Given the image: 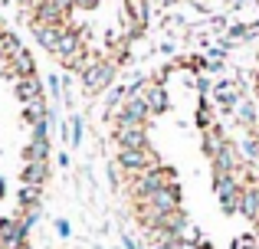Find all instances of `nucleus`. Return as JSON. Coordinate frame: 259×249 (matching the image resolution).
Here are the masks:
<instances>
[{"mask_svg":"<svg viewBox=\"0 0 259 249\" xmlns=\"http://www.w3.org/2000/svg\"><path fill=\"white\" fill-rule=\"evenodd\" d=\"M115 76H118V63H115L112 56H105V53H89L85 66L79 69V82H82V89L89 95H102V92L112 89Z\"/></svg>","mask_w":259,"mask_h":249,"instance_id":"1","label":"nucleus"},{"mask_svg":"<svg viewBox=\"0 0 259 249\" xmlns=\"http://www.w3.org/2000/svg\"><path fill=\"white\" fill-rule=\"evenodd\" d=\"M115 164L125 171V180H128V177H135V174H145V171H151V167H161V158H158V151H154L151 144L148 147H118Z\"/></svg>","mask_w":259,"mask_h":249,"instance_id":"2","label":"nucleus"},{"mask_svg":"<svg viewBox=\"0 0 259 249\" xmlns=\"http://www.w3.org/2000/svg\"><path fill=\"white\" fill-rule=\"evenodd\" d=\"M151 23V0H125V33L128 36H141Z\"/></svg>","mask_w":259,"mask_h":249,"instance_id":"3","label":"nucleus"},{"mask_svg":"<svg viewBox=\"0 0 259 249\" xmlns=\"http://www.w3.org/2000/svg\"><path fill=\"white\" fill-rule=\"evenodd\" d=\"M210 95H213V102L220 105L227 115H233L236 105L243 102V85L236 82V79H223V82H217L213 89H210Z\"/></svg>","mask_w":259,"mask_h":249,"instance_id":"4","label":"nucleus"},{"mask_svg":"<svg viewBox=\"0 0 259 249\" xmlns=\"http://www.w3.org/2000/svg\"><path fill=\"white\" fill-rule=\"evenodd\" d=\"M112 138H115L118 147H148L151 144V141H148V125H121V122H115Z\"/></svg>","mask_w":259,"mask_h":249,"instance_id":"5","label":"nucleus"},{"mask_svg":"<svg viewBox=\"0 0 259 249\" xmlns=\"http://www.w3.org/2000/svg\"><path fill=\"white\" fill-rule=\"evenodd\" d=\"M20 180L30 187H46V180H50V161H23Z\"/></svg>","mask_w":259,"mask_h":249,"instance_id":"6","label":"nucleus"},{"mask_svg":"<svg viewBox=\"0 0 259 249\" xmlns=\"http://www.w3.org/2000/svg\"><path fill=\"white\" fill-rule=\"evenodd\" d=\"M13 92H17V98L26 105V102H33V98L46 95V82H39V76H23V79L13 82Z\"/></svg>","mask_w":259,"mask_h":249,"instance_id":"7","label":"nucleus"},{"mask_svg":"<svg viewBox=\"0 0 259 249\" xmlns=\"http://www.w3.org/2000/svg\"><path fill=\"white\" fill-rule=\"evenodd\" d=\"M23 122L26 125H43V122H53V112H50V102H46V95L33 98V102L23 105Z\"/></svg>","mask_w":259,"mask_h":249,"instance_id":"8","label":"nucleus"},{"mask_svg":"<svg viewBox=\"0 0 259 249\" xmlns=\"http://www.w3.org/2000/svg\"><path fill=\"white\" fill-rule=\"evenodd\" d=\"M145 102H148V109H151V115H161V112L167 109V89H164V82H154V79H148V85H145Z\"/></svg>","mask_w":259,"mask_h":249,"instance_id":"9","label":"nucleus"},{"mask_svg":"<svg viewBox=\"0 0 259 249\" xmlns=\"http://www.w3.org/2000/svg\"><path fill=\"white\" fill-rule=\"evenodd\" d=\"M233 118H236V125H240L243 131H259V109H256L253 98H243V102L236 105Z\"/></svg>","mask_w":259,"mask_h":249,"instance_id":"10","label":"nucleus"},{"mask_svg":"<svg viewBox=\"0 0 259 249\" xmlns=\"http://www.w3.org/2000/svg\"><path fill=\"white\" fill-rule=\"evenodd\" d=\"M30 33L33 39H36L39 46H43L46 53H56V43H59V33H63V26H46V23H30Z\"/></svg>","mask_w":259,"mask_h":249,"instance_id":"11","label":"nucleus"},{"mask_svg":"<svg viewBox=\"0 0 259 249\" xmlns=\"http://www.w3.org/2000/svg\"><path fill=\"white\" fill-rule=\"evenodd\" d=\"M240 213L249 220V223H259V184H243Z\"/></svg>","mask_w":259,"mask_h":249,"instance_id":"12","label":"nucleus"},{"mask_svg":"<svg viewBox=\"0 0 259 249\" xmlns=\"http://www.w3.org/2000/svg\"><path fill=\"white\" fill-rule=\"evenodd\" d=\"M203 154H207V158H217V154L223 151V147H227V131H223L220 125H210V128H203Z\"/></svg>","mask_w":259,"mask_h":249,"instance_id":"13","label":"nucleus"},{"mask_svg":"<svg viewBox=\"0 0 259 249\" xmlns=\"http://www.w3.org/2000/svg\"><path fill=\"white\" fill-rule=\"evenodd\" d=\"M197 125H200V131H203V128H210V125H217L213 122V109H210V98L207 95H200V105H197Z\"/></svg>","mask_w":259,"mask_h":249,"instance_id":"14","label":"nucleus"},{"mask_svg":"<svg viewBox=\"0 0 259 249\" xmlns=\"http://www.w3.org/2000/svg\"><path fill=\"white\" fill-rule=\"evenodd\" d=\"M46 92H53V102H59V98H63V79H59L56 72H50V76H46Z\"/></svg>","mask_w":259,"mask_h":249,"instance_id":"15","label":"nucleus"},{"mask_svg":"<svg viewBox=\"0 0 259 249\" xmlns=\"http://www.w3.org/2000/svg\"><path fill=\"white\" fill-rule=\"evenodd\" d=\"M82 131H85L82 118L72 115V122H69V144H79V141H82Z\"/></svg>","mask_w":259,"mask_h":249,"instance_id":"16","label":"nucleus"},{"mask_svg":"<svg viewBox=\"0 0 259 249\" xmlns=\"http://www.w3.org/2000/svg\"><path fill=\"white\" fill-rule=\"evenodd\" d=\"M102 0H76V10H99Z\"/></svg>","mask_w":259,"mask_h":249,"instance_id":"17","label":"nucleus"},{"mask_svg":"<svg viewBox=\"0 0 259 249\" xmlns=\"http://www.w3.org/2000/svg\"><path fill=\"white\" fill-rule=\"evenodd\" d=\"M56 233L59 236H69V223H66V220H56Z\"/></svg>","mask_w":259,"mask_h":249,"instance_id":"18","label":"nucleus"},{"mask_svg":"<svg viewBox=\"0 0 259 249\" xmlns=\"http://www.w3.org/2000/svg\"><path fill=\"white\" fill-rule=\"evenodd\" d=\"M125 249H141L138 239H132V236H125Z\"/></svg>","mask_w":259,"mask_h":249,"instance_id":"19","label":"nucleus"},{"mask_svg":"<svg viewBox=\"0 0 259 249\" xmlns=\"http://www.w3.org/2000/svg\"><path fill=\"white\" fill-rule=\"evenodd\" d=\"M59 7H66V10H76V0H56Z\"/></svg>","mask_w":259,"mask_h":249,"instance_id":"20","label":"nucleus"},{"mask_svg":"<svg viewBox=\"0 0 259 249\" xmlns=\"http://www.w3.org/2000/svg\"><path fill=\"white\" fill-rule=\"evenodd\" d=\"M7 197V184H4V177H0V200Z\"/></svg>","mask_w":259,"mask_h":249,"instance_id":"21","label":"nucleus"},{"mask_svg":"<svg viewBox=\"0 0 259 249\" xmlns=\"http://www.w3.org/2000/svg\"><path fill=\"white\" fill-rule=\"evenodd\" d=\"M17 4H20V7H33V4H36V0H17Z\"/></svg>","mask_w":259,"mask_h":249,"instance_id":"22","label":"nucleus"},{"mask_svg":"<svg viewBox=\"0 0 259 249\" xmlns=\"http://www.w3.org/2000/svg\"><path fill=\"white\" fill-rule=\"evenodd\" d=\"M240 4H246V0H236V7H240Z\"/></svg>","mask_w":259,"mask_h":249,"instance_id":"23","label":"nucleus"},{"mask_svg":"<svg viewBox=\"0 0 259 249\" xmlns=\"http://www.w3.org/2000/svg\"><path fill=\"white\" fill-rule=\"evenodd\" d=\"M161 4H174V0H161Z\"/></svg>","mask_w":259,"mask_h":249,"instance_id":"24","label":"nucleus"},{"mask_svg":"<svg viewBox=\"0 0 259 249\" xmlns=\"http://www.w3.org/2000/svg\"><path fill=\"white\" fill-rule=\"evenodd\" d=\"M0 30H4V20H0Z\"/></svg>","mask_w":259,"mask_h":249,"instance_id":"25","label":"nucleus"}]
</instances>
